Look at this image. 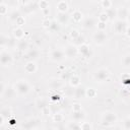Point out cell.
<instances>
[{"label":"cell","instance_id":"obj_1","mask_svg":"<svg viewBox=\"0 0 130 130\" xmlns=\"http://www.w3.org/2000/svg\"><path fill=\"white\" fill-rule=\"evenodd\" d=\"M118 118H117V115L113 112H106L103 114L102 116V120H101V123L104 127H110L112 125H114L116 122H117Z\"/></svg>","mask_w":130,"mask_h":130},{"label":"cell","instance_id":"obj_2","mask_svg":"<svg viewBox=\"0 0 130 130\" xmlns=\"http://www.w3.org/2000/svg\"><path fill=\"white\" fill-rule=\"evenodd\" d=\"M14 88L16 90V93L20 94V95H25L29 92L30 90V85L29 83L24 80V79H20L18 81H16L15 85H14Z\"/></svg>","mask_w":130,"mask_h":130},{"label":"cell","instance_id":"obj_3","mask_svg":"<svg viewBox=\"0 0 130 130\" xmlns=\"http://www.w3.org/2000/svg\"><path fill=\"white\" fill-rule=\"evenodd\" d=\"M13 62V56L12 54L5 50V49H2L1 48V52H0V63L2 66H9L11 65Z\"/></svg>","mask_w":130,"mask_h":130},{"label":"cell","instance_id":"obj_4","mask_svg":"<svg viewBox=\"0 0 130 130\" xmlns=\"http://www.w3.org/2000/svg\"><path fill=\"white\" fill-rule=\"evenodd\" d=\"M110 77V72L106 68H100L93 73V78L98 82H104Z\"/></svg>","mask_w":130,"mask_h":130},{"label":"cell","instance_id":"obj_5","mask_svg":"<svg viewBox=\"0 0 130 130\" xmlns=\"http://www.w3.org/2000/svg\"><path fill=\"white\" fill-rule=\"evenodd\" d=\"M49 57H50V60L53 61V62H61L65 59L66 55L64 53L63 50H60V49H54L50 52L49 54Z\"/></svg>","mask_w":130,"mask_h":130},{"label":"cell","instance_id":"obj_6","mask_svg":"<svg viewBox=\"0 0 130 130\" xmlns=\"http://www.w3.org/2000/svg\"><path fill=\"white\" fill-rule=\"evenodd\" d=\"M127 27H128V23L125 20L116 19L114 21V30L118 34H126Z\"/></svg>","mask_w":130,"mask_h":130},{"label":"cell","instance_id":"obj_7","mask_svg":"<svg viewBox=\"0 0 130 130\" xmlns=\"http://www.w3.org/2000/svg\"><path fill=\"white\" fill-rule=\"evenodd\" d=\"M64 53H65L66 57H68V58H75L77 56V54H79L78 53V47L74 46L73 44H69L65 47Z\"/></svg>","mask_w":130,"mask_h":130},{"label":"cell","instance_id":"obj_8","mask_svg":"<svg viewBox=\"0 0 130 130\" xmlns=\"http://www.w3.org/2000/svg\"><path fill=\"white\" fill-rule=\"evenodd\" d=\"M92 39H93V42H94L96 45H103V44L107 41V35H106L105 31L98 30L96 32L93 34Z\"/></svg>","mask_w":130,"mask_h":130},{"label":"cell","instance_id":"obj_9","mask_svg":"<svg viewBox=\"0 0 130 130\" xmlns=\"http://www.w3.org/2000/svg\"><path fill=\"white\" fill-rule=\"evenodd\" d=\"M48 86L53 90H59L63 87V81L60 78H51L48 80Z\"/></svg>","mask_w":130,"mask_h":130},{"label":"cell","instance_id":"obj_10","mask_svg":"<svg viewBox=\"0 0 130 130\" xmlns=\"http://www.w3.org/2000/svg\"><path fill=\"white\" fill-rule=\"evenodd\" d=\"M56 20L59 22L60 25H67L69 20H70V16L68 15V13H63V12H57L56 14Z\"/></svg>","mask_w":130,"mask_h":130},{"label":"cell","instance_id":"obj_11","mask_svg":"<svg viewBox=\"0 0 130 130\" xmlns=\"http://www.w3.org/2000/svg\"><path fill=\"white\" fill-rule=\"evenodd\" d=\"M95 25H96V20H95L94 17L88 16V17H86L82 20V27L85 28V29H91Z\"/></svg>","mask_w":130,"mask_h":130},{"label":"cell","instance_id":"obj_12","mask_svg":"<svg viewBox=\"0 0 130 130\" xmlns=\"http://www.w3.org/2000/svg\"><path fill=\"white\" fill-rule=\"evenodd\" d=\"M78 53H79L82 57H84V58H90V57L92 56V51H91V49L89 48V46H87L86 44H84V45L78 47Z\"/></svg>","mask_w":130,"mask_h":130},{"label":"cell","instance_id":"obj_13","mask_svg":"<svg viewBox=\"0 0 130 130\" xmlns=\"http://www.w3.org/2000/svg\"><path fill=\"white\" fill-rule=\"evenodd\" d=\"M129 16V12H128V8L124 7V6H121L119 8H117V19H120V20H127Z\"/></svg>","mask_w":130,"mask_h":130},{"label":"cell","instance_id":"obj_14","mask_svg":"<svg viewBox=\"0 0 130 130\" xmlns=\"http://www.w3.org/2000/svg\"><path fill=\"white\" fill-rule=\"evenodd\" d=\"M37 69H38V67H37V64L35 63V61H28L24 65V71L26 73L32 74V73H35L37 71Z\"/></svg>","mask_w":130,"mask_h":130},{"label":"cell","instance_id":"obj_15","mask_svg":"<svg viewBox=\"0 0 130 130\" xmlns=\"http://www.w3.org/2000/svg\"><path fill=\"white\" fill-rule=\"evenodd\" d=\"M72 119L73 121H76V122H83V120L85 119V113L81 110V111H75V112H72Z\"/></svg>","mask_w":130,"mask_h":130},{"label":"cell","instance_id":"obj_16","mask_svg":"<svg viewBox=\"0 0 130 130\" xmlns=\"http://www.w3.org/2000/svg\"><path fill=\"white\" fill-rule=\"evenodd\" d=\"M26 57L28 58L29 61H36L40 57V51L38 49H29L27 51Z\"/></svg>","mask_w":130,"mask_h":130},{"label":"cell","instance_id":"obj_17","mask_svg":"<svg viewBox=\"0 0 130 130\" xmlns=\"http://www.w3.org/2000/svg\"><path fill=\"white\" fill-rule=\"evenodd\" d=\"M56 8L58 10V12H63V13H67L68 9H69V5L66 1H59L56 4Z\"/></svg>","mask_w":130,"mask_h":130},{"label":"cell","instance_id":"obj_18","mask_svg":"<svg viewBox=\"0 0 130 130\" xmlns=\"http://www.w3.org/2000/svg\"><path fill=\"white\" fill-rule=\"evenodd\" d=\"M21 15H22V14L20 13V10H18V9H17V10H12V11L8 14V16H7V17H8V19H9V21H11V22H14V23H15V22H16V20H17Z\"/></svg>","mask_w":130,"mask_h":130},{"label":"cell","instance_id":"obj_19","mask_svg":"<svg viewBox=\"0 0 130 130\" xmlns=\"http://www.w3.org/2000/svg\"><path fill=\"white\" fill-rule=\"evenodd\" d=\"M12 35H13V38H15L17 41H20L23 39L24 37V30L21 28V27H15L13 30H12Z\"/></svg>","mask_w":130,"mask_h":130},{"label":"cell","instance_id":"obj_20","mask_svg":"<svg viewBox=\"0 0 130 130\" xmlns=\"http://www.w3.org/2000/svg\"><path fill=\"white\" fill-rule=\"evenodd\" d=\"M36 125H37V120H35V119H28V120H26L25 122H23V123L21 124V127H22L24 130H30V129H32Z\"/></svg>","mask_w":130,"mask_h":130},{"label":"cell","instance_id":"obj_21","mask_svg":"<svg viewBox=\"0 0 130 130\" xmlns=\"http://www.w3.org/2000/svg\"><path fill=\"white\" fill-rule=\"evenodd\" d=\"M69 83H70V85L72 86V87H78L79 85H80V83H81V79H80V77L78 76V75H76V74H73L72 76H71V78L69 79Z\"/></svg>","mask_w":130,"mask_h":130},{"label":"cell","instance_id":"obj_22","mask_svg":"<svg viewBox=\"0 0 130 130\" xmlns=\"http://www.w3.org/2000/svg\"><path fill=\"white\" fill-rule=\"evenodd\" d=\"M28 42L25 40V39H22V40H20V41H18V43H17V50L18 51H20V52H22V51H26L27 49H28Z\"/></svg>","mask_w":130,"mask_h":130},{"label":"cell","instance_id":"obj_23","mask_svg":"<svg viewBox=\"0 0 130 130\" xmlns=\"http://www.w3.org/2000/svg\"><path fill=\"white\" fill-rule=\"evenodd\" d=\"M71 18L75 22H80L82 20V18H83V14H82V12L80 10H74L72 12V14H71Z\"/></svg>","mask_w":130,"mask_h":130},{"label":"cell","instance_id":"obj_24","mask_svg":"<svg viewBox=\"0 0 130 130\" xmlns=\"http://www.w3.org/2000/svg\"><path fill=\"white\" fill-rule=\"evenodd\" d=\"M16 93V90L14 87H11V86H7V89L5 91V93L3 94L2 99H12Z\"/></svg>","mask_w":130,"mask_h":130},{"label":"cell","instance_id":"obj_25","mask_svg":"<svg viewBox=\"0 0 130 130\" xmlns=\"http://www.w3.org/2000/svg\"><path fill=\"white\" fill-rule=\"evenodd\" d=\"M85 89L86 88H83V87H76L75 89H74V92H73V94H74V98L75 99H82V98H84L85 96Z\"/></svg>","mask_w":130,"mask_h":130},{"label":"cell","instance_id":"obj_26","mask_svg":"<svg viewBox=\"0 0 130 130\" xmlns=\"http://www.w3.org/2000/svg\"><path fill=\"white\" fill-rule=\"evenodd\" d=\"M66 130H81V125L79 122L76 121H71L67 124Z\"/></svg>","mask_w":130,"mask_h":130},{"label":"cell","instance_id":"obj_27","mask_svg":"<svg viewBox=\"0 0 130 130\" xmlns=\"http://www.w3.org/2000/svg\"><path fill=\"white\" fill-rule=\"evenodd\" d=\"M105 12L107 13L108 17H109V20H114V19H117V8H110L108 10H105Z\"/></svg>","mask_w":130,"mask_h":130},{"label":"cell","instance_id":"obj_28","mask_svg":"<svg viewBox=\"0 0 130 130\" xmlns=\"http://www.w3.org/2000/svg\"><path fill=\"white\" fill-rule=\"evenodd\" d=\"M36 106H37L38 109L44 110V109H46V108L48 107V103H47V101H46L45 99H43V98H39V99L36 101Z\"/></svg>","mask_w":130,"mask_h":130},{"label":"cell","instance_id":"obj_29","mask_svg":"<svg viewBox=\"0 0 130 130\" xmlns=\"http://www.w3.org/2000/svg\"><path fill=\"white\" fill-rule=\"evenodd\" d=\"M100 5H101V7H102L103 9L108 10V9H110V8L113 7V2L110 1V0H102V1L100 2Z\"/></svg>","mask_w":130,"mask_h":130},{"label":"cell","instance_id":"obj_30","mask_svg":"<svg viewBox=\"0 0 130 130\" xmlns=\"http://www.w3.org/2000/svg\"><path fill=\"white\" fill-rule=\"evenodd\" d=\"M11 114H12V111H11V109L10 108H8V107H5V108H2V110H1V116H3L5 119H9V117L11 116Z\"/></svg>","mask_w":130,"mask_h":130},{"label":"cell","instance_id":"obj_31","mask_svg":"<svg viewBox=\"0 0 130 130\" xmlns=\"http://www.w3.org/2000/svg\"><path fill=\"white\" fill-rule=\"evenodd\" d=\"M8 8H9V6L6 4V2H1L0 3V15L4 16V15L8 14Z\"/></svg>","mask_w":130,"mask_h":130},{"label":"cell","instance_id":"obj_32","mask_svg":"<svg viewBox=\"0 0 130 130\" xmlns=\"http://www.w3.org/2000/svg\"><path fill=\"white\" fill-rule=\"evenodd\" d=\"M85 44V39H84V37L83 36H79L78 38H76L75 40H73V45L74 46H76V47H80V46H82V45H84Z\"/></svg>","mask_w":130,"mask_h":130},{"label":"cell","instance_id":"obj_33","mask_svg":"<svg viewBox=\"0 0 130 130\" xmlns=\"http://www.w3.org/2000/svg\"><path fill=\"white\" fill-rule=\"evenodd\" d=\"M48 29H50L51 31H58V30L60 29V24H59V22H58L56 19H53V20L51 21V25H50V27H49Z\"/></svg>","mask_w":130,"mask_h":130},{"label":"cell","instance_id":"obj_34","mask_svg":"<svg viewBox=\"0 0 130 130\" xmlns=\"http://www.w3.org/2000/svg\"><path fill=\"white\" fill-rule=\"evenodd\" d=\"M8 41H9V37H7L5 35H1V38H0V46H1L2 49L7 48Z\"/></svg>","mask_w":130,"mask_h":130},{"label":"cell","instance_id":"obj_35","mask_svg":"<svg viewBox=\"0 0 130 130\" xmlns=\"http://www.w3.org/2000/svg\"><path fill=\"white\" fill-rule=\"evenodd\" d=\"M73 75V73L72 72H70V71H64V72H62L61 73V76H60V79L62 80V81H69V79L71 78V76Z\"/></svg>","mask_w":130,"mask_h":130},{"label":"cell","instance_id":"obj_36","mask_svg":"<svg viewBox=\"0 0 130 130\" xmlns=\"http://www.w3.org/2000/svg\"><path fill=\"white\" fill-rule=\"evenodd\" d=\"M96 93H98L96 90H95L94 88H92V87H89V88H86V89H85V96H87V98H89V99L95 98Z\"/></svg>","mask_w":130,"mask_h":130},{"label":"cell","instance_id":"obj_37","mask_svg":"<svg viewBox=\"0 0 130 130\" xmlns=\"http://www.w3.org/2000/svg\"><path fill=\"white\" fill-rule=\"evenodd\" d=\"M108 20H109V17H108V15H107V13L105 11H103V12H101L99 14V21H102V22H106L107 23Z\"/></svg>","mask_w":130,"mask_h":130},{"label":"cell","instance_id":"obj_38","mask_svg":"<svg viewBox=\"0 0 130 130\" xmlns=\"http://www.w3.org/2000/svg\"><path fill=\"white\" fill-rule=\"evenodd\" d=\"M38 5H39V8L43 11L46 9H49V3L47 1H40V2H38Z\"/></svg>","mask_w":130,"mask_h":130},{"label":"cell","instance_id":"obj_39","mask_svg":"<svg viewBox=\"0 0 130 130\" xmlns=\"http://www.w3.org/2000/svg\"><path fill=\"white\" fill-rule=\"evenodd\" d=\"M69 36H70V38H71V39H72V41H73V40H75L76 38H78V37L80 36V32H79L77 29L73 28V29H71V30H70Z\"/></svg>","mask_w":130,"mask_h":130},{"label":"cell","instance_id":"obj_40","mask_svg":"<svg viewBox=\"0 0 130 130\" xmlns=\"http://www.w3.org/2000/svg\"><path fill=\"white\" fill-rule=\"evenodd\" d=\"M80 125H81V130H91V129H92L91 124H90L89 122L83 121V122L80 123Z\"/></svg>","mask_w":130,"mask_h":130},{"label":"cell","instance_id":"obj_41","mask_svg":"<svg viewBox=\"0 0 130 130\" xmlns=\"http://www.w3.org/2000/svg\"><path fill=\"white\" fill-rule=\"evenodd\" d=\"M123 129L130 130V117H127L123 120Z\"/></svg>","mask_w":130,"mask_h":130},{"label":"cell","instance_id":"obj_42","mask_svg":"<svg viewBox=\"0 0 130 130\" xmlns=\"http://www.w3.org/2000/svg\"><path fill=\"white\" fill-rule=\"evenodd\" d=\"M53 120H54V122H62V121L64 120V117H63L62 114L56 113V114H54V116H53Z\"/></svg>","mask_w":130,"mask_h":130},{"label":"cell","instance_id":"obj_43","mask_svg":"<svg viewBox=\"0 0 130 130\" xmlns=\"http://www.w3.org/2000/svg\"><path fill=\"white\" fill-rule=\"evenodd\" d=\"M96 26H98V30L105 31L106 30V27H107V23L106 22H102V21H98Z\"/></svg>","mask_w":130,"mask_h":130},{"label":"cell","instance_id":"obj_44","mask_svg":"<svg viewBox=\"0 0 130 130\" xmlns=\"http://www.w3.org/2000/svg\"><path fill=\"white\" fill-rule=\"evenodd\" d=\"M123 65L125 67H130V55H126L123 57Z\"/></svg>","mask_w":130,"mask_h":130},{"label":"cell","instance_id":"obj_45","mask_svg":"<svg viewBox=\"0 0 130 130\" xmlns=\"http://www.w3.org/2000/svg\"><path fill=\"white\" fill-rule=\"evenodd\" d=\"M24 23H25V19H24V16H22V15H21V16L16 20V22H15V24H16L18 27H21Z\"/></svg>","mask_w":130,"mask_h":130},{"label":"cell","instance_id":"obj_46","mask_svg":"<svg viewBox=\"0 0 130 130\" xmlns=\"http://www.w3.org/2000/svg\"><path fill=\"white\" fill-rule=\"evenodd\" d=\"M7 86H8V85H6L5 82L2 80V81H1V87H0V95H1V98H2L3 94L5 93V91H6V89H7Z\"/></svg>","mask_w":130,"mask_h":130},{"label":"cell","instance_id":"obj_47","mask_svg":"<svg viewBox=\"0 0 130 130\" xmlns=\"http://www.w3.org/2000/svg\"><path fill=\"white\" fill-rule=\"evenodd\" d=\"M122 83L124 85H130V76L129 75H124L122 77Z\"/></svg>","mask_w":130,"mask_h":130},{"label":"cell","instance_id":"obj_48","mask_svg":"<svg viewBox=\"0 0 130 130\" xmlns=\"http://www.w3.org/2000/svg\"><path fill=\"white\" fill-rule=\"evenodd\" d=\"M51 21H52V20H50L49 18H46V19H44V20L42 21V24H43V26H44V27L49 28V27H50V25H51Z\"/></svg>","mask_w":130,"mask_h":130},{"label":"cell","instance_id":"obj_49","mask_svg":"<svg viewBox=\"0 0 130 130\" xmlns=\"http://www.w3.org/2000/svg\"><path fill=\"white\" fill-rule=\"evenodd\" d=\"M50 99H51V101L58 102V101H60V100H61V95H60V94H58V93H54V94H52V95L50 96Z\"/></svg>","mask_w":130,"mask_h":130},{"label":"cell","instance_id":"obj_50","mask_svg":"<svg viewBox=\"0 0 130 130\" xmlns=\"http://www.w3.org/2000/svg\"><path fill=\"white\" fill-rule=\"evenodd\" d=\"M81 110H82V107H81L80 104H78V103L73 104V106H72V111L73 112H75V111H81Z\"/></svg>","mask_w":130,"mask_h":130},{"label":"cell","instance_id":"obj_51","mask_svg":"<svg viewBox=\"0 0 130 130\" xmlns=\"http://www.w3.org/2000/svg\"><path fill=\"white\" fill-rule=\"evenodd\" d=\"M5 120H6V119H5L3 116H1V115H0V121H1V122H0V124H1V126H3V125H4Z\"/></svg>","mask_w":130,"mask_h":130},{"label":"cell","instance_id":"obj_52","mask_svg":"<svg viewBox=\"0 0 130 130\" xmlns=\"http://www.w3.org/2000/svg\"><path fill=\"white\" fill-rule=\"evenodd\" d=\"M128 38H130V25H128V27H127V30H126V34H125Z\"/></svg>","mask_w":130,"mask_h":130},{"label":"cell","instance_id":"obj_53","mask_svg":"<svg viewBox=\"0 0 130 130\" xmlns=\"http://www.w3.org/2000/svg\"><path fill=\"white\" fill-rule=\"evenodd\" d=\"M126 21H127V23H128V24L130 25V15L128 16V18H127V20H126Z\"/></svg>","mask_w":130,"mask_h":130}]
</instances>
